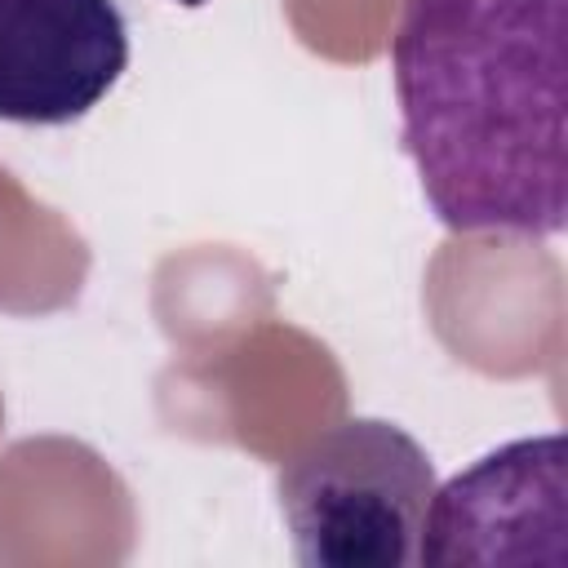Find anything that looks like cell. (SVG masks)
<instances>
[{"mask_svg": "<svg viewBox=\"0 0 568 568\" xmlns=\"http://www.w3.org/2000/svg\"><path fill=\"white\" fill-rule=\"evenodd\" d=\"M430 493V453L382 417H346L280 466L284 528L306 568L417 564Z\"/></svg>", "mask_w": 568, "mask_h": 568, "instance_id": "obj_2", "label": "cell"}, {"mask_svg": "<svg viewBox=\"0 0 568 568\" xmlns=\"http://www.w3.org/2000/svg\"><path fill=\"white\" fill-rule=\"evenodd\" d=\"M129 67L115 0H0V120L75 124Z\"/></svg>", "mask_w": 568, "mask_h": 568, "instance_id": "obj_4", "label": "cell"}, {"mask_svg": "<svg viewBox=\"0 0 568 568\" xmlns=\"http://www.w3.org/2000/svg\"><path fill=\"white\" fill-rule=\"evenodd\" d=\"M568 0H404L390 40L404 151L439 226L559 235Z\"/></svg>", "mask_w": 568, "mask_h": 568, "instance_id": "obj_1", "label": "cell"}, {"mask_svg": "<svg viewBox=\"0 0 568 568\" xmlns=\"http://www.w3.org/2000/svg\"><path fill=\"white\" fill-rule=\"evenodd\" d=\"M564 435L501 444L470 470L430 493L417 564H501L546 559L532 532L564 550L568 479Z\"/></svg>", "mask_w": 568, "mask_h": 568, "instance_id": "obj_3", "label": "cell"}]
</instances>
